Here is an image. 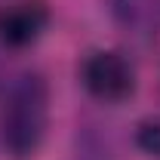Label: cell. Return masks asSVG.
I'll return each instance as SVG.
<instances>
[{
	"label": "cell",
	"mask_w": 160,
	"mask_h": 160,
	"mask_svg": "<svg viewBox=\"0 0 160 160\" xmlns=\"http://www.w3.org/2000/svg\"><path fill=\"white\" fill-rule=\"evenodd\" d=\"M49 123V86L40 74H22L0 114V145L12 160H25L40 148Z\"/></svg>",
	"instance_id": "1"
},
{
	"label": "cell",
	"mask_w": 160,
	"mask_h": 160,
	"mask_svg": "<svg viewBox=\"0 0 160 160\" xmlns=\"http://www.w3.org/2000/svg\"><path fill=\"white\" fill-rule=\"evenodd\" d=\"M80 83L99 102H126L136 92V68L117 49H96L80 65Z\"/></svg>",
	"instance_id": "2"
},
{
	"label": "cell",
	"mask_w": 160,
	"mask_h": 160,
	"mask_svg": "<svg viewBox=\"0 0 160 160\" xmlns=\"http://www.w3.org/2000/svg\"><path fill=\"white\" fill-rule=\"evenodd\" d=\"M49 25V6L43 0H9L0 6V43L9 49H25Z\"/></svg>",
	"instance_id": "3"
},
{
	"label": "cell",
	"mask_w": 160,
	"mask_h": 160,
	"mask_svg": "<svg viewBox=\"0 0 160 160\" xmlns=\"http://www.w3.org/2000/svg\"><path fill=\"white\" fill-rule=\"evenodd\" d=\"M136 145H139L145 154L160 157V117H148L139 123L136 129Z\"/></svg>",
	"instance_id": "4"
}]
</instances>
